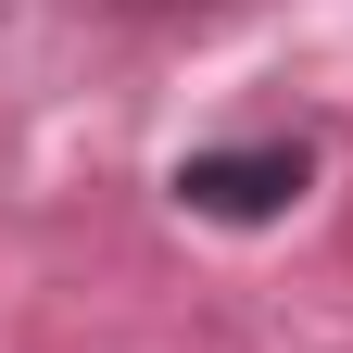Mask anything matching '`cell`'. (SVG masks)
<instances>
[{"label": "cell", "instance_id": "cell-1", "mask_svg": "<svg viewBox=\"0 0 353 353\" xmlns=\"http://www.w3.org/2000/svg\"><path fill=\"white\" fill-rule=\"evenodd\" d=\"M164 190L190 202L202 228H278V214H290L303 190H316V152H303V139H240V152H190V164L164 176Z\"/></svg>", "mask_w": 353, "mask_h": 353}, {"label": "cell", "instance_id": "cell-2", "mask_svg": "<svg viewBox=\"0 0 353 353\" xmlns=\"http://www.w3.org/2000/svg\"><path fill=\"white\" fill-rule=\"evenodd\" d=\"M126 13H164V0H126Z\"/></svg>", "mask_w": 353, "mask_h": 353}]
</instances>
